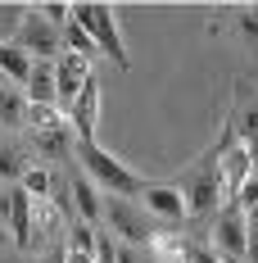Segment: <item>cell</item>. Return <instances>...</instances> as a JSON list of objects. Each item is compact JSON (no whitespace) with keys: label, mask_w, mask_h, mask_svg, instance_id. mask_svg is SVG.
<instances>
[{"label":"cell","mask_w":258,"mask_h":263,"mask_svg":"<svg viewBox=\"0 0 258 263\" xmlns=\"http://www.w3.org/2000/svg\"><path fill=\"white\" fill-rule=\"evenodd\" d=\"M245 155H249V173L258 177V141H249V145H245Z\"/></svg>","instance_id":"obj_27"},{"label":"cell","mask_w":258,"mask_h":263,"mask_svg":"<svg viewBox=\"0 0 258 263\" xmlns=\"http://www.w3.org/2000/svg\"><path fill=\"white\" fill-rule=\"evenodd\" d=\"M104 218H109V227L127 240V245H136V250H150V240H154V232H158L154 222L145 218V209L131 204V200H123V195H109V200H104Z\"/></svg>","instance_id":"obj_6"},{"label":"cell","mask_w":258,"mask_h":263,"mask_svg":"<svg viewBox=\"0 0 258 263\" xmlns=\"http://www.w3.org/2000/svg\"><path fill=\"white\" fill-rule=\"evenodd\" d=\"M95 232H100V227H86L82 218H73V222H68V250L95 259Z\"/></svg>","instance_id":"obj_19"},{"label":"cell","mask_w":258,"mask_h":263,"mask_svg":"<svg viewBox=\"0 0 258 263\" xmlns=\"http://www.w3.org/2000/svg\"><path fill=\"white\" fill-rule=\"evenodd\" d=\"M208 245L222 254L227 263H245V245H249V227H245V209L222 204L213 213V227H208Z\"/></svg>","instance_id":"obj_5"},{"label":"cell","mask_w":258,"mask_h":263,"mask_svg":"<svg viewBox=\"0 0 258 263\" xmlns=\"http://www.w3.org/2000/svg\"><path fill=\"white\" fill-rule=\"evenodd\" d=\"M141 209L154 213V218L177 222V218H186V200H181L177 186H145V191H141Z\"/></svg>","instance_id":"obj_11"},{"label":"cell","mask_w":258,"mask_h":263,"mask_svg":"<svg viewBox=\"0 0 258 263\" xmlns=\"http://www.w3.org/2000/svg\"><path fill=\"white\" fill-rule=\"evenodd\" d=\"M227 204H235V209H254L258 204V177H249V182L235 191V200H227Z\"/></svg>","instance_id":"obj_24"},{"label":"cell","mask_w":258,"mask_h":263,"mask_svg":"<svg viewBox=\"0 0 258 263\" xmlns=\"http://www.w3.org/2000/svg\"><path fill=\"white\" fill-rule=\"evenodd\" d=\"M231 141H235V132H231V123H227L222 136L172 182L181 191V200H186V218H213V213H217V200H222V155H227Z\"/></svg>","instance_id":"obj_1"},{"label":"cell","mask_w":258,"mask_h":263,"mask_svg":"<svg viewBox=\"0 0 258 263\" xmlns=\"http://www.w3.org/2000/svg\"><path fill=\"white\" fill-rule=\"evenodd\" d=\"M73 23L95 41V50H100V54L113 59V68H131L127 46H123V32H118V18H113V9H109V5H95V0L73 5Z\"/></svg>","instance_id":"obj_3"},{"label":"cell","mask_w":258,"mask_h":263,"mask_svg":"<svg viewBox=\"0 0 258 263\" xmlns=\"http://www.w3.org/2000/svg\"><path fill=\"white\" fill-rule=\"evenodd\" d=\"M0 78H9L14 86H27V78H32V54H23L18 46H9V41H0Z\"/></svg>","instance_id":"obj_14"},{"label":"cell","mask_w":258,"mask_h":263,"mask_svg":"<svg viewBox=\"0 0 258 263\" xmlns=\"http://www.w3.org/2000/svg\"><path fill=\"white\" fill-rule=\"evenodd\" d=\"M254 173H249V155H245V145L231 141L227 145V155H222V200H235V191L249 182Z\"/></svg>","instance_id":"obj_12"},{"label":"cell","mask_w":258,"mask_h":263,"mask_svg":"<svg viewBox=\"0 0 258 263\" xmlns=\"http://www.w3.org/2000/svg\"><path fill=\"white\" fill-rule=\"evenodd\" d=\"M23 191L32 195V200H46V195L54 191V177L46 173V168H27L23 173Z\"/></svg>","instance_id":"obj_20"},{"label":"cell","mask_w":258,"mask_h":263,"mask_svg":"<svg viewBox=\"0 0 258 263\" xmlns=\"http://www.w3.org/2000/svg\"><path fill=\"white\" fill-rule=\"evenodd\" d=\"M64 263H95L91 254H73V250H64Z\"/></svg>","instance_id":"obj_29"},{"label":"cell","mask_w":258,"mask_h":263,"mask_svg":"<svg viewBox=\"0 0 258 263\" xmlns=\"http://www.w3.org/2000/svg\"><path fill=\"white\" fill-rule=\"evenodd\" d=\"M5 240H9V227H5V218H0V245H5Z\"/></svg>","instance_id":"obj_30"},{"label":"cell","mask_w":258,"mask_h":263,"mask_svg":"<svg viewBox=\"0 0 258 263\" xmlns=\"http://www.w3.org/2000/svg\"><path fill=\"white\" fill-rule=\"evenodd\" d=\"M231 23H235V36H240L245 46H258V5L231 9Z\"/></svg>","instance_id":"obj_18"},{"label":"cell","mask_w":258,"mask_h":263,"mask_svg":"<svg viewBox=\"0 0 258 263\" xmlns=\"http://www.w3.org/2000/svg\"><path fill=\"white\" fill-rule=\"evenodd\" d=\"M245 227H249V232H258V204H254V209H245Z\"/></svg>","instance_id":"obj_28"},{"label":"cell","mask_w":258,"mask_h":263,"mask_svg":"<svg viewBox=\"0 0 258 263\" xmlns=\"http://www.w3.org/2000/svg\"><path fill=\"white\" fill-rule=\"evenodd\" d=\"M27 127L36 132V136H46V132L68 127V118H64V114H59L54 105H27Z\"/></svg>","instance_id":"obj_17"},{"label":"cell","mask_w":258,"mask_h":263,"mask_svg":"<svg viewBox=\"0 0 258 263\" xmlns=\"http://www.w3.org/2000/svg\"><path fill=\"white\" fill-rule=\"evenodd\" d=\"M73 150H77L82 168H86V177L100 186L104 195H123V200H127V195H141V191L150 186L141 173H131L118 155H109L100 141H73Z\"/></svg>","instance_id":"obj_2"},{"label":"cell","mask_w":258,"mask_h":263,"mask_svg":"<svg viewBox=\"0 0 258 263\" xmlns=\"http://www.w3.org/2000/svg\"><path fill=\"white\" fill-rule=\"evenodd\" d=\"M86 78H91V59L77 50H59V59H54V109L64 118H68V109L77 100V91L86 86Z\"/></svg>","instance_id":"obj_7"},{"label":"cell","mask_w":258,"mask_h":263,"mask_svg":"<svg viewBox=\"0 0 258 263\" xmlns=\"http://www.w3.org/2000/svg\"><path fill=\"white\" fill-rule=\"evenodd\" d=\"M186 250H190V240L172 236V232H154V240H150V259L154 263H186Z\"/></svg>","instance_id":"obj_16"},{"label":"cell","mask_w":258,"mask_h":263,"mask_svg":"<svg viewBox=\"0 0 258 263\" xmlns=\"http://www.w3.org/2000/svg\"><path fill=\"white\" fill-rule=\"evenodd\" d=\"M186 263H227V259H222L213 245H190V250H186Z\"/></svg>","instance_id":"obj_25"},{"label":"cell","mask_w":258,"mask_h":263,"mask_svg":"<svg viewBox=\"0 0 258 263\" xmlns=\"http://www.w3.org/2000/svg\"><path fill=\"white\" fill-rule=\"evenodd\" d=\"M23 173H27L23 155H18L14 145H0V177H18V182H23Z\"/></svg>","instance_id":"obj_23"},{"label":"cell","mask_w":258,"mask_h":263,"mask_svg":"<svg viewBox=\"0 0 258 263\" xmlns=\"http://www.w3.org/2000/svg\"><path fill=\"white\" fill-rule=\"evenodd\" d=\"M95 123H100V78L91 73V78H86V86L77 91L73 109H68L73 141H95Z\"/></svg>","instance_id":"obj_8"},{"label":"cell","mask_w":258,"mask_h":263,"mask_svg":"<svg viewBox=\"0 0 258 263\" xmlns=\"http://www.w3.org/2000/svg\"><path fill=\"white\" fill-rule=\"evenodd\" d=\"M36 14L54 27V32H64V27L73 23V5H64V0H50V5H36Z\"/></svg>","instance_id":"obj_21"},{"label":"cell","mask_w":258,"mask_h":263,"mask_svg":"<svg viewBox=\"0 0 258 263\" xmlns=\"http://www.w3.org/2000/svg\"><path fill=\"white\" fill-rule=\"evenodd\" d=\"M68 195H73V209H77V218L86 222V227H100V222H104V200H100V186L91 182L86 173H82V177H73Z\"/></svg>","instance_id":"obj_10"},{"label":"cell","mask_w":258,"mask_h":263,"mask_svg":"<svg viewBox=\"0 0 258 263\" xmlns=\"http://www.w3.org/2000/svg\"><path fill=\"white\" fill-rule=\"evenodd\" d=\"M27 105H54V59H32Z\"/></svg>","instance_id":"obj_13"},{"label":"cell","mask_w":258,"mask_h":263,"mask_svg":"<svg viewBox=\"0 0 258 263\" xmlns=\"http://www.w3.org/2000/svg\"><path fill=\"white\" fill-rule=\"evenodd\" d=\"M59 36H64V50H77V54H86V59L95 54V41H91V36H86L77 23H68L64 32H59Z\"/></svg>","instance_id":"obj_22"},{"label":"cell","mask_w":258,"mask_h":263,"mask_svg":"<svg viewBox=\"0 0 258 263\" xmlns=\"http://www.w3.org/2000/svg\"><path fill=\"white\" fill-rule=\"evenodd\" d=\"M245 263H258V232H249V245H245Z\"/></svg>","instance_id":"obj_26"},{"label":"cell","mask_w":258,"mask_h":263,"mask_svg":"<svg viewBox=\"0 0 258 263\" xmlns=\"http://www.w3.org/2000/svg\"><path fill=\"white\" fill-rule=\"evenodd\" d=\"M5 200H9V213H5L9 240H14L18 250H32V195L18 186V191H9Z\"/></svg>","instance_id":"obj_9"},{"label":"cell","mask_w":258,"mask_h":263,"mask_svg":"<svg viewBox=\"0 0 258 263\" xmlns=\"http://www.w3.org/2000/svg\"><path fill=\"white\" fill-rule=\"evenodd\" d=\"M9 46H18V50L32 54V59H59V50H64V36H59V32H54V27L36 14V5H27L23 14H18V27H14Z\"/></svg>","instance_id":"obj_4"},{"label":"cell","mask_w":258,"mask_h":263,"mask_svg":"<svg viewBox=\"0 0 258 263\" xmlns=\"http://www.w3.org/2000/svg\"><path fill=\"white\" fill-rule=\"evenodd\" d=\"M18 123H27V96L0 82V127H18Z\"/></svg>","instance_id":"obj_15"}]
</instances>
